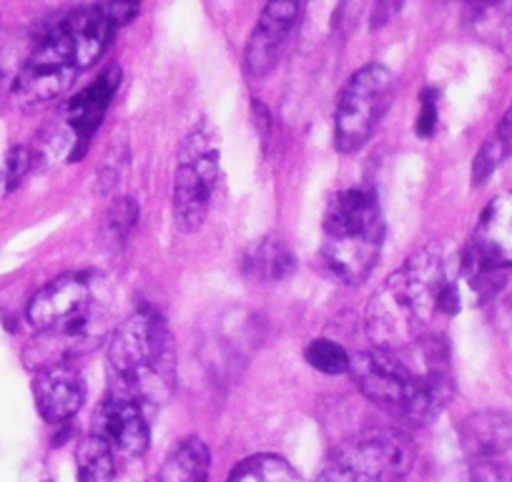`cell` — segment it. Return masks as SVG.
I'll return each instance as SVG.
<instances>
[{"mask_svg":"<svg viewBox=\"0 0 512 482\" xmlns=\"http://www.w3.org/2000/svg\"><path fill=\"white\" fill-rule=\"evenodd\" d=\"M304 357H307V362L314 370L324 372V375H344V372H349V365H352V357L347 354V349L342 344L332 342V339H314V342H309V347L304 349Z\"/></svg>","mask_w":512,"mask_h":482,"instance_id":"cell-22","label":"cell"},{"mask_svg":"<svg viewBox=\"0 0 512 482\" xmlns=\"http://www.w3.org/2000/svg\"><path fill=\"white\" fill-rule=\"evenodd\" d=\"M244 269L256 279H287L294 272V257L279 241L264 239L246 254Z\"/></svg>","mask_w":512,"mask_h":482,"instance_id":"cell-19","label":"cell"},{"mask_svg":"<svg viewBox=\"0 0 512 482\" xmlns=\"http://www.w3.org/2000/svg\"><path fill=\"white\" fill-rule=\"evenodd\" d=\"M502 53H505L512 63V16L510 21L505 23V33H502Z\"/></svg>","mask_w":512,"mask_h":482,"instance_id":"cell-31","label":"cell"},{"mask_svg":"<svg viewBox=\"0 0 512 482\" xmlns=\"http://www.w3.org/2000/svg\"><path fill=\"white\" fill-rule=\"evenodd\" d=\"M302 0H269L262 18L256 21L244 51V71L254 81H262L277 66L279 53L294 31Z\"/></svg>","mask_w":512,"mask_h":482,"instance_id":"cell-9","label":"cell"},{"mask_svg":"<svg viewBox=\"0 0 512 482\" xmlns=\"http://www.w3.org/2000/svg\"><path fill=\"white\" fill-rule=\"evenodd\" d=\"M460 445L472 460H492L512 450V412H475L460 425Z\"/></svg>","mask_w":512,"mask_h":482,"instance_id":"cell-16","label":"cell"},{"mask_svg":"<svg viewBox=\"0 0 512 482\" xmlns=\"http://www.w3.org/2000/svg\"><path fill=\"white\" fill-rule=\"evenodd\" d=\"M61 31L66 33L68 46H71L73 58H76L78 68H88L106 53L111 46V38L116 33V26L103 16L98 6L78 8L76 13L61 23Z\"/></svg>","mask_w":512,"mask_h":482,"instance_id":"cell-15","label":"cell"},{"mask_svg":"<svg viewBox=\"0 0 512 482\" xmlns=\"http://www.w3.org/2000/svg\"><path fill=\"white\" fill-rule=\"evenodd\" d=\"M209 480V447L199 437L179 442L166 457L154 482H206Z\"/></svg>","mask_w":512,"mask_h":482,"instance_id":"cell-17","label":"cell"},{"mask_svg":"<svg viewBox=\"0 0 512 482\" xmlns=\"http://www.w3.org/2000/svg\"><path fill=\"white\" fill-rule=\"evenodd\" d=\"M510 154V144L502 141L500 136H492L485 144L480 146V151L475 154L472 161V186H482L497 169L502 166V161Z\"/></svg>","mask_w":512,"mask_h":482,"instance_id":"cell-23","label":"cell"},{"mask_svg":"<svg viewBox=\"0 0 512 482\" xmlns=\"http://www.w3.org/2000/svg\"><path fill=\"white\" fill-rule=\"evenodd\" d=\"M364 8V0H339L337 11H334V31L339 36H349V31L357 23L359 13Z\"/></svg>","mask_w":512,"mask_h":482,"instance_id":"cell-27","label":"cell"},{"mask_svg":"<svg viewBox=\"0 0 512 482\" xmlns=\"http://www.w3.org/2000/svg\"><path fill=\"white\" fill-rule=\"evenodd\" d=\"M174 359V344L161 314L151 307L136 309L108 339V395L159 405L174 390Z\"/></svg>","mask_w":512,"mask_h":482,"instance_id":"cell-2","label":"cell"},{"mask_svg":"<svg viewBox=\"0 0 512 482\" xmlns=\"http://www.w3.org/2000/svg\"><path fill=\"white\" fill-rule=\"evenodd\" d=\"M98 8L103 11V16L113 23V26H126L136 18L139 13L141 0H98L96 3Z\"/></svg>","mask_w":512,"mask_h":482,"instance_id":"cell-25","label":"cell"},{"mask_svg":"<svg viewBox=\"0 0 512 482\" xmlns=\"http://www.w3.org/2000/svg\"><path fill=\"white\" fill-rule=\"evenodd\" d=\"M415 462V445L400 430H369L339 447L317 482H400Z\"/></svg>","mask_w":512,"mask_h":482,"instance_id":"cell-4","label":"cell"},{"mask_svg":"<svg viewBox=\"0 0 512 482\" xmlns=\"http://www.w3.org/2000/svg\"><path fill=\"white\" fill-rule=\"evenodd\" d=\"M467 252L490 267H512V191L487 204Z\"/></svg>","mask_w":512,"mask_h":482,"instance_id":"cell-13","label":"cell"},{"mask_svg":"<svg viewBox=\"0 0 512 482\" xmlns=\"http://www.w3.org/2000/svg\"><path fill=\"white\" fill-rule=\"evenodd\" d=\"M219 181V146L206 124L191 129L181 146L174 174V216L181 231L191 234L204 226Z\"/></svg>","mask_w":512,"mask_h":482,"instance_id":"cell-6","label":"cell"},{"mask_svg":"<svg viewBox=\"0 0 512 482\" xmlns=\"http://www.w3.org/2000/svg\"><path fill=\"white\" fill-rule=\"evenodd\" d=\"M395 98V76L382 63L359 68L344 86L334 111V149L354 154L372 139Z\"/></svg>","mask_w":512,"mask_h":482,"instance_id":"cell-5","label":"cell"},{"mask_svg":"<svg viewBox=\"0 0 512 482\" xmlns=\"http://www.w3.org/2000/svg\"><path fill=\"white\" fill-rule=\"evenodd\" d=\"M118 83H121V68H108L103 71L96 81L88 88H83L81 93L68 101L66 116L68 126H71L73 136H76V144H81V154L86 149L88 139L98 131L103 116H106L108 106H111L113 96L118 91Z\"/></svg>","mask_w":512,"mask_h":482,"instance_id":"cell-14","label":"cell"},{"mask_svg":"<svg viewBox=\"0 0 512 482\" xmlns=\"http://www.w3.org/2000/svg\"><path fill=\"white\" fill-rule=\"evenodd\" d=\"M93 422H96L93 432L111 442V447L126 452V455L139 457L149 450V422H146L144 405H139V402L108 395L96 410Z\"/></svg>","mask_w":512,"mask_h":482,"instance_id":"cell-11","label":"cell"},{"mask_svg":"<svg viewBox=\"0 0 512 482\" xmlns=\"http://www.w3.org/2000/svg\"><path fill=\"white\" fill-rule=\"evenodd\" d=\"M229 482H302V477L284 457L254 455L234 467Z\"/></svg>","mask_w":512,"mask_h":482,"instance_id":"cell-20","label":"cell"},{"mask_svg":"<svg viewBox=\"0 0 512 482\" xmlns=\"http://www.w3.org/2000/svg\"><path fill=\"white\" fill-rule=\"evenodd\" d=\"M93 302H96V297H93L91 279L83 277V274H66V277L53 279L33 294L31 302H28V322L38 332H46V329L78 317Z\"/></svg>","mask_w":512,"mask_h":482,"instance_id":"cell-10","label":"cell"},{"mask_svg":"<svg viewBox=\"0 0 512 482\" xmlns=\"http://www.w3.org/2000/svg\"><path fill=\"white\" fill-rule=\"evenodd\" d=\"M472 482H512V467L507 462H500L497 457L477 460L475 467H472Z\"/></svg>","mask_w":512,"mask_h":482,"instance_id":"cell-26","label":"cell"},{"mask_svg":"<svg viewBox=\"0 0 512 482\" xmlns=\"http://www.w3.org/2000/svg\"><path fill=\"white\" fill-rule=\"evenodd\" d=\"M28 166H31L28 151L13 149L11 156H8V179H11V184H18V181H21V176L28 171Z\"/></svg>","mask_w":512,"mask_h":482,"instance_id":"cell-29","label":"cell"},{"mask_svg":"<svg viewBox=\"0 0 512 482\" xmlns=\"http://www.w3.org/2000/svg\"><path fill=\"white\" fill-rule=\"evenodd\" d=\"M108 332H111L108 312L96 299L78 317L46 329V332H38V337L33 339L23 357H26L28 367H36V370L58 365V362H73L81 354L96 349L108 337Z\"/></svg>","mask_w":512,"mask_h":482,"instance_id":"cell-8","label":"cell"},{"mask_svg":"<svg viewBox=\"0 0 512 482\" xmlns=\"http://www.w3.org/2000/svg\"><path fill=\"white\" fill-rule=\"evenodd\" d=\"M460 312V292L440 244L412 254L367 307V334L379 349L407 352L435 334L437 317Z\"/></svg>","mask_w":512,"mask_h":482,"instance_id":"cell-1","label":"cell"},{"mask_svg":"<svg viewBox=\"0 0 512 482\" xmlns=\"http://www.w3.org/2000/svg\"><path fill=\"white\" fill-rule=\"evenodd\" d=\"M402 8H405V0H377V6L372 11V31L387 26Z\"/></svg>","mask_w":512,"mask_h":482,"instance_id":"cell-28","label":"cell"},{"mask_svg":"<svg viewBox=\"0 0 512 482\" xmlns=\"http://www.w3.org/2000/svg\"><path fill=\"white\" fill-rule=\"evenodd\" d=\"M139 224V204L134 199H118L108 206V211L103 214L101 234L106 244L111 247H121L123 241L131 236V231Z\"/></svg>","mask_w":512,"mask_h":482,"instance_id":"cell-21","label":"cell"},{"mask_svg":"<svg viewBox=\"0 0 512 482\" xmlns=\"http://www.w3.org/2000/svg\"><path fill=\"white\" fill-rule=\"evenodd\" d=\"M437 116H440V111H437V91L435 88H427V91L422 93L420 116H417L415 124V134L420 136V139H430V136L435 134Z\"/></svg>","mask_w":512,"mask_h":482,"instance_id":"cell-24","label":"cell"},{"mask_svg":"<svg viewBox=\"0 0 512 482\" xmlns=\"http://www.w3.org/2000/svg\"><path fill=\"white\" fill-rule=\"evenodd\" d=\"M384 221L369 189H344L332 196L324 214L322 259L344 284H362L382 252Z\"/></svg>","mask_w":512,"mask_h":482,"instance_id":"cell-3","label":"cell"},{"mask_svg":"<svg viewBox=\"0 0 512 482\" xmlns=\"http://www.w3.org/2000/svg\"><path fill=\"white\" fill-rule=\"evenodd\" d=\"M495 136H500L502 141H507V144L512 146V106L507 108L505 116L500 118V124H497V134Z\"/></svg>","mask_w":512,"mask_h":482,"instance_id":"cell-30","label":"cell"},{"mask_svg":"<svg viewBox=\"0 0 512 482\" xmlns=\"http://www.w3.org/2000/svg\"><path fill=\"white\" fill-rule=\"evenodd\" d=\"M33 397L46 422L58 425V422L71 420L81 410L83 397H86L81 372L73 367V362L41 367L33 380Z\"/></svg>","mask_w":512,"mask_h":482,"instance_id":"cell-12","label":"cell"},{"mask_svg":"<svg viewBox=\"0 0 512 482\" xmlns=\"http://www.w3.org/2000/svg\"><path fill=\"white\" fill-rule=\"evenodd\" d=\"M78 482H111L116 475V460H113L111 442L101 435H88L81 440L76 450Z\"/></svg>","mask_w":512,"mask_h":482,"instance_id":"cell-18","label":"cell"},{"mask_svg":"<svg viewBox=\"0 0 512 482\" xmlns=\"http://www.w3.org/2000/svg\"><path fill=\"white\" fill-rule=\"evenodd\" d=\"M78 71H81V68H78L76 58H73L66 33L58 26L56 31L48 33V36L33 48L28 61L23 63V68L18 71L11 91L13 101L23 108H33L41 106V103L56 101V98H61L63 93L73 86Z\"/></svg>","mask_w":512,"mask_h":482,"instance_id":"cell-7","label":"cell"}]
</instances>
